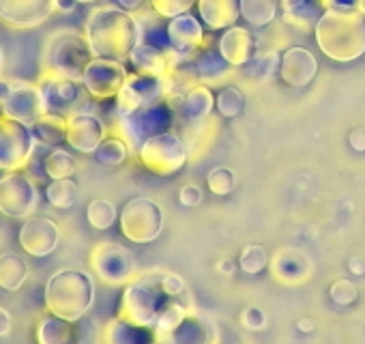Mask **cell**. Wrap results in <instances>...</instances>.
I'll list each match as a JSON object with an SVG mask.
<instances>
[{
	"label": "cell",
	"instance_id": "obj_5",
	"mask_svg": "<svg viewBox=\"0 0 365 344\" xmlns=\"http://www.w3.org/2000/svg\"><path fill=\"white\" fill-rule=\"evenodd\" d=\"M187 155L190 153L182 138L170 131L146 138L138 151L142 166L157 177H172L187 163Z\"/></svg>",
	"mask_w": 365,
	"mask_h": 344
},
{
	"label": "cell",
	"instance_id": "obj_36",
	"mask_svg": "<svg viewBox=\"0 0 365 344\" xmlns=\"http://www.w3.org/2000/svg\"><path fill=\"white\" fill-rule=\"evenodd\" d=\"M131 153V148H129V144L120 138V136H106L103 138V142L97 146V151H95V157H97V161L99 163H106V166H118V163H123L125 159H127V155Z\"/></svg>",
	"mask_w": 365,
	"mask_h": 344
},
{
	"label": "cell",
	"instance_id": "obj_23",
	"mask_svg": "<svg viewBox=\"0 0 365 344\" xmlns=\"http://www.w3.org/2000/svg\"><path fill=\"white\" fill-rule=\"evenodd\" d=\"M129 63L135 74L142 76H165L170 67V56L163 48H157L153 44L140 41L133 52L129 54Z\"/></svg>",
	"mask_w": 365,
	"mask_h": 344
},
{
	"label": "cell",
	"instance_id": "obj_51",
	"mask_svg": "<svg viewBox=\"0 0 365 344\" xmlns=\"http://www.w3.org/2000/svg\"><path fill=\"white\" fill-rule=\"evenodd\" d=\"M116 3H118L120 9H125V11H129V14L142 7V0H116Z\"/></svg>",
	"mask_w": 365,
	"mask_h": 344
},
{
	"label": "cell",
	"instance_id": "obj_27",
	"mask_svg": "<svg viewBox=\"0 0 365 344\" xmlns=\"http://www.w3.org/2000/svg\"><path fill=\"white\" fill-rule=\"evenodd\" d=\"M29 278V265L18 252L0 254V288L9 293L20 290Z\"/></svg>",
	"mask_w": 365,
	"mask_h": 344
},
{
	"label": "cell",
	"instance_id": "obj_38",
	"mask_svg": "<svg viewBox=\"0 0 365 344\" xmlns=\"http://www.w3.org/2000/svg\"><path fill=\"white\" fill-rule=\"evenodd\" d=\"M243 106H245V97H243V93L237 86H226L215 97V108L226 118L239 116L243 112Z\"/></svg>",
	"mask_w": 365,
	"mask_h": 344
},
{
	"label": "cell",
	"instance_id": "obj_47",
	"mask_svg": "<svg viewBox=\"0 0 365 344\" xmlns=\"http://www.w3.org/2000/svg\"><path fill=\"white\" fill-rule=\"evenodd\" d=\"M324 9H359V0H322Z\"/></svg>",
	"mask_w": 365,
	"mask_h": 344
},
{
	"label": "cell",
	"instance_id": "obj_10",
	"mask_svg": "<svg viewBox=\"0 0 365 344\" xmlns=\"http://www.w3.org/2000/svg\"><path fill=\"white\" fill-rule=\"evenodd\" d=\"M165 293L161 288V282H133L125 288L123 299H120V308H118V316L142 325V327H153L161 305L165 303Z\"/></svg>",
	"mask_w": 365,
	"mask_h": 344
},
{
	"label": "cell",
	"instance_id": "obj_3",
	"mask_svg": "<svg viewBox=\"0 0 365 344\" xmlns=\"http://www.w3.org/2000/svg\"><path fill=\"white\" fill-rule=\"evenodd\" d=\"M95 301V284L86 271L61 269L46 284V308L50 314L78 323Z\"/></svg>",
	"mask_w": 365,
	"mask_h": 344
},
{
	"label": "cell",
	"instance_id": "obj_2",
	"mask_svg": "<svg viewBox=\"0 0 365 344\" xmlns=\"http://www.w3.org/2000/svg\"><path fill=\"white\" fill-rule=\"evenodd\" d=\"M316 44L337 63L365 54V16L359 9H324L316 22Z\"/></svg>",
	"mask_w": 365,
	"mask_h": 344
},
{
	"label": "cell",
	"instance_id": "obj_29",
	"mask_svg": "<svg viewBox=\"0 0 365 344\" xmlns=\"http://www.w3.org/2000/svg\"><path fill=\"white\" fill-rule=\"evenodd\" d=\"M33 131H35L37 142H41L46 146H58V144L67 142V116L46 112L33 125Z\"/></svg>",
	"mask_w": 365,
	"mask_h": 344
},
{
	"label": "cell",
	"instance_id": "obj_15",
	"mask_svg": "<svg viewBox=\"0 0 365 344\" xmlns=\"http://www.w3.org/2000/svg\"><path fill=\"white\" fill-rule=\"evenodd\" d=\"M58 241H61V228L50 218L43 216L29 218L20 228V246L29 256L35 258L50 256L58 248Z\"/></svg>",
	"mask_w": 365,
	"mask_h": 344
},
{
	"label": "cell",
	"instance_id": "obj_9",
	"mask_svg": "<svg viewBox=\"0 0 365 344\" xmlns=\"http://www.w3.org/2000/svg\"><path fill=\"white\" fill-rule=\"evenodd\" d=\"M163 228L161 207L150 198H133L120 211V233L133 243H150Z\"/></svg>",
	"mask_w": 365,
	"mask_h": 344
},
{
	"label": "cell",
	"instance_id": "obj_7",
	"mask_svg": "<svg viewBox=\"0 0 365 344\" xmlns=\"http://www.w3.org/2000/svg\"><path fill=\"white\" fill-rule=\"evenodd\" d=\"M39 205L35 179L24 170H11L0 177V213L22 220L31 218Z\"/></svg>",
	"mask_w": 365,
	"mask_h": 344
},
{
	"label": "cell",
	"instance_id": "obj_42",
	"mask_svg": "<svg viewBox=\"0 0 365 344\" xmlns=\"http://www.w3.org/2000/svg\"><path fill=\"white\" fill-rule=\"evenodd\" d=\"M153 11L161 18H176L194 7V0H150Z\"/></svg>",
	"mask_w": 365,
	"mask_h": 344
},
{
	"label": "cell",
	"instance_id": "obj_33",
	"mask_svg": "<svg viewBox=\"0 0 365 344\" xmlns=\"http://www.w3.org/2000/svg\"><path fill=\"white\" fill-rule=\"evenodd\" d=\"M46 201L54 209H71L78 203V183L69 179H52L46 188Z\"/></svg>",
	"mask_w": 365,
	"mask_h": 344
},
{
	"label": "cell",
	"instance_id": "obj_21",
	"mask_svg": "<svg viewBox=\"0 0 365 344\" xmlns=\"http://www.w3.org/2000/svg\"><path fill=\"white\" fill-rule=\"evenodd\" d=\"M198 16L211 31H226L241 18L239 0H198Z\"/></svg>",
	"mask_w": 365,
	"mask_h": 344
},
{
	"label": "cell",
	"instance_id": "obj_17",
	"mask_svg": "<svg viewBox=\"0 0 365 344\" xmlns=\"http://www.w3.org/2000/svg\"><path fill=\"white\" fill-rule=\"evenodd\" d=\"M168 41H170V50L178 56L185 59H194V54L205 46L207 37H205V26L202 22L187 14H180L176 18H170L168 22Z\"/></svg>",
	"mask_w": 365,
	"mask_h": 344
},
{
	"label": "cell",
	"instance_id": "obj_13",
	"mask_svg": "<svg viewBox=\"0 0 365 344\" xmlns=\"http://www.w3.org/2000/svg\"><path fill=\"white\" fill-rule=\"evenodd\" d=\"M39 88L48 106V112L63 114V116L78 112V106L86 93L80 80L54 76V74H43V78L39 80Z\"/></svg>",
	"mask_w": 365,
	"mask_h": 344
},
{
	"label": "cell",
	"instance_id": "obj_14",
	"mask_svg": "<svg viewBox=\"0 0 365 344\" xmlns=\"http://www.w3.org/2000/svg\"><path fill=\"white\" fill-rule=\"evenodd\" d=\"M91 265L95 273L108 284H123L133 273L131 254L116 243H101L91 254Z\"/></svg>",
	"mask_w": 365,
	"mask_h": 344
},
{
	"label": "cell",
	"instance_id": "obj_52",
	"mask_svg": "<svg viewBox=\"0 0 365 344\" xmlns=\"http://www.w3.org/2000/svg\"><path fill=\"white\" fill-rule=\"evenodd\" d=\"M359 11L365 16V0H359Z\"/></svg>",
	"mask_w": 365,
	"mask_h": 344
},
{
	"label": "cell",
	"instance_id": "obj_8",
	"mask_svg": "<svg viewBox=\"0 0 365 344\" xmlns=\"http://www.w3.org/2000/svg\"><path fill=\"white\" fill-rule=\"evenodd\" d=\"M172 93H174V86H172V80L168 78V74L157 78V76H142V74L133 71V74H129L120 93L114 97L116 99L114 114L135 112L144 106L165 99Z\"/></svg>",
	"mask_w": 365,
	"mask_h": 344
},
{
	"label": "cell",
	"instance_id": "obj_45",
	"mask_svg": "<svg viewBox=\"0 0 365 344\" xmlns=\"http://www.w3.org/2000/svg\"><path fill=\"white\" fill-rule=\"evenodd\" d=\"M161 288L168 297H176V295L185 293V282H182V278L176 273H165L161 278Z\"/></svg>",
	"mask_w": 365,
	"mask_h": 344
},
{
	"label": "cell",
	"instance_id": "obj_20",
	"mask_svg": "<svg viewBox=\"0 0 365 344\" xmlns=\"http://www.w3.org/2000/svg\"><path fill=\"white\" fill-rule=\"evenodd\" d=\"M217 48L232 67H245L256 56V41L252 33L241 26L226 29L217 41Z\"/></svg>",
	"mask_w": 365,
	"mask_h": 344
},
{
	"label": "cell",
	"instance_id": "obj_44",
	"mask_svg": "<svg viewBox=\"0 0 365 344\" xmlns=\"http://www.w3.org/2000/svg\"><path fill=\"white\" fill-rule=\"evenodd\" d=\"M241 323L247 327V329H264L267 325V316L260 308L252 305V308H245L243 314H241Z\"/></svg>",
	"mask_w": 365,
	"mask_h": 344
},
{
	"label": "cell",
	"instance_id": "obj_54",
	"mask_svg": "<svg viewBox=\"0 0 365 344\" xmlns=\"http://www.w3.org/2000/svg\"><path fill=\"white\" fill-rule=\"evenodd\" d=\"M78 3H82V5H88V3H95V0H78Z\"/></svg>",
	"mask_w": 365,
	"mask_h": 344
},
{
	"label": "cell",
	"instance_id": "obj_11",
	"mask_svg": "<svg viewBox=\"0 0 365 344\" xmlns=\"http://www.w3.org/2000/svg\"><path fill=\"white\" fill-rule=\"evenodd\" d=\"M129 78V71L120 61L93 56L82 74V84L86 93L95 99H112L120 93Z\"/></svg>",
	"mask_w": 365,
	"mask_h": 344
},
{
	"label": "cell",
	"instance_id": "obj_19",
	"mask_svg": "<svg viewBox=\"0 0 365 344\" xmlns=\"http://www.w3.org/2000/svg\"><path fill=\"white\" fill-rule=\"evenodd\" d=\"M277 74H279L284 84H288L292 88H303V86H307L316 78L318 61H316V56L307 48L294 46V48H288L282 54L279 71Z\"/></svg>",
	"mask_w": 365,
	"mask_h": 344
},
{
	"label": "cell",
	"instance_id": "obj_43",
	"mask_svg": "<svg viewBox=\"0 0 365 344\" xmlns=\"http://www.w3.org/2000/svg\"><path fill=\"white\" fill-rule=\"evenodd\" d=\"M329 295H331V299H333L337 305H350V303L356 299L359 290H356V286H354L350 280H337V282L331 284Z\"/></svg>",
	"mask_w": 365,
	"mask_h": 344
},
{
	"label": "cell",
	"instance_id": "obj_49",
	"mask_svg": "<svg viewBox=\"0 0 365 344\" xmlns=\"http://www.w3.org/2000/svg\"><path fill=\"white\" fill-rule=\"evenodd\" d=\"M11 325H14V320H11L9 310H5L3 305H0V338L11 331Z\"/></svg>",
	"mask_w": 365,
	"mask_h": 344
},
{
	"label": "cell",
	"instance_id": "obj_34",
	"mask_svg": "<svg viewBox=\"0 0 365 344\" xmlns=\"http://www.w3.org/2000/svg\"><path fill=\"white\" fill-rule=\"evenodd\" d=\"M43 172L50 179H69L76 175V159L61 146H52L43 161Z\"/></svg>",
	"mask_w": 365,
	"mask_h": 344
},
{
	"label": "cell",
	"instance_id": "obj_46",
	"mask_svg": "<svg viewBox=\"0 0 365 344\" xmlns=\"http://www.w3.org/2000/svg\"><path fill=\"white\" fill-rule=\"evenodd\" d=\"M178 201L185 207H196L202 201V192H200L198 186H185V188L180 190V194H178Z\"/></svg>",
	"mask_w": 365,
	"mask_h": 344
},
{
	"label": "cell",
	"instance_id": "obj_48",
	"mask_svg": "<svg viewBox=\"0 0 365 344\" xmlns=\"http://www.w3.org/2000/svg\"><path fill=\"white\" fill-rule=\"evenodd\" d=\"M348 140L354 151H365V127H354Z\"/></svg>",
	"mask_w": 365,
	"mask_h": 344
},
{
	"label": "cell",
	"instance_id": "obj_22",
	"mask_svg": "<svg viewBox=\"0 0 365 344\" xmlns=\"http://www.w3.org/2000/svg\"><path fill=\"white\" fill-rule=\"evenodd\" d=\"M217 338L215 325L200 314L187 312V316L180 320V325L170 333L168 342L174 344H198V342H211Z\"/></svg>",
	"mask_w": 365,
	"mask_h": 344
},
{
	"label": "cell",
	"instance_id": "obj_37",
	"mask_svg": "<svg viewBox=\"0 0 365 344\" xmlns=\"http://www.w3.org/2000/svg\"><path fill=\"white\" fill-rule=\"evenodd\" d=\"M86 220L95 231H108L116 222V207L110 201L97 198L86 209Z\"/></svg>",
	"mask_w": 365,
	"mask_h": 344
},
{
	"label": "cell",
	"instance_id": "obj_16",
	"mask_svg": "<svg viewBox=\"0 0 365 344\" xmlns=\"http://www.w3.org/2000/svg\"><path fill=\"white\" fill-rule=\"evenodd\" d=\"M103 138H106V125L97 114L78 110L67 116V144L73 151L91 155L97 151Z\"/></svg>",
	"mask_w": 365,
	"mask_h": 344
},
{
	"label": "cell",
	"instance_id": "obj_30",
	"mask_svg": "<svg viewBox=\"0 0 365 344\" xmlns=\"http://www.w3.org/2000/svg\"><path fill=\"white\" fill-rule=\"evenodd\" d=\"M187 308L182 305L180 301H176V299H165V303L161 305V310H159V314H157V318H155V323H153V333H155V340H163V342H168V338H170V333L180 325V320L187 316Z\"/></svg>",
	"mask_w": 365,
	"mask_h": 344
},
{
	"label": "cell",
	"instance_id": "obj_40",
	"mask_svg": "<svg viewBox=\"0 0 365 344\" xmlns=\"http://www.w3.org/2000/svg\"><path fill=\"white\" fill-rule=\"evenodd\" d=\"M235 172L226 166H217L209 172V177H207V186L209 190L215 194V196H226L235 190Z\"/></svg>",
	"mask_w": 365,
	"mask_h": 344
},
{
	"label": "cell",
	"instance_id": "obj_53",
	"mask_svg": "<svg viewBox=\"0 0 365 344\" xmlns=\"http://www.w3.org/2000/svg\"><path fill=\"white\" fill-rule=\"evenodd\" d=\"M3 63H5V56H3V50H0V69H3Z\"/></svg>",
	"mask_w": 365,
	"mask_h": 344
},
{
	"label": "cell",
	"instance_id": "obj_18",
	"mask_svg": "<svg viewBox=\"0 0 365 344\" xmlns=\"http://www.w3.org/2000/svg\"><path fill=\"white\" fill-rule=\"evenodd\" d=\"M54 11V0H0V20L18 26L31 29L50 18Z\"/></svg>",
	"mask_w": 365,
	"mask_h": 344
},
{
	"label": "cell",
	"instance_id": "obj_6",
	"mask_svg": "<svg viewBox=\"0 0 365 344\" xmlns=\"http://www.w3.org/2000/svg\"><path fill=\"white\" fill-rule=\"evenodd\" d=\"M37 138L31 125L0 114V172L24 170Z\"/></svg>",
	"mask_w": 365,
	"mask_h": 344
},
{
	"label": "cell",
	"instance_id": "obj_31",
	"mask_svg": "<svg viewBox=\"0 0 365 344\" xmlns=\"http://www.w3.org/2000/svg\"><path fill=\"white\" fill-rule=\"evenodd\" d=\"M241 18L256 29L271 24L277 16V0H239Z\"/></svg>",
	"mask_w": 365,
	"mask_h": 344
},
{
	"label": "cell",
	"instance_id": "obj_1",
	"mask_svg": "<svg viewBox=\"0 0 365 344\" xmlns=\"http://www.w3.org/2000/svg\"><path fill=\"white\" fill-rule=\"evenodd\" d=\"M93 56L129 61L133 48L142 41L140 22L120 7H99L88 16L84 33Z\"/></svg>",
	"mask_w": 365,
	"mask_h": 344
},
{
	"label": "cell",
	"instance_id": "obj_4",
	"mask_svg": "<svg viewBox=\"0 0 365 344\" xmlns=\"http://www.w3.org/2000/svg\"><path fill=\"white\" fill-rule=\"evenodd\" d=\"M91 59H93V52L88 48L86 37L73 31H63V33H56L46 46V54H43L46 74L73 78L82 82V74L86 65L91 63Z\"/></svg>",
	"mask_w": 365,
	"mask_h": 344
},
{
	"label": "cell",
	"instance_id": "obj_26",
	"mask_svg": "<svg viewBox=\"0 0 365 344\" xmlns=\"http://www.w3.org/2000/svg\"><path fill=\"white\" fill-rule=\"evenodd\" d=\"M103 338L114 344H144V342L155 340V333L150 327H142L123 316H116L114 320L108 323Z\"/></svg>",
	"mask_w": 365,
	"mask_h": 344
},
{
	"label": "cell",
	"instance_id": "obj_12",
	"mask_svg": "<svg viewBox=\"0 0 365 344\" xmlns=\"http://www.w3.org/2000/svg\"><path fill=\"white\" fill-rule=\"evenodd\" d=\"M0 112H3L5 116H9V118L22 121V123L33 127L48 112V106L43 101L39 84L11 82V88H9L7 97L0 101Z\"/></svg>",
	"mask_w": 365,
	"mask_h": 344
},
{
	"label": "cell",
	"instance_id": "obj_35",
	"mask_svg": "<svg viewBox=\"0 0 365 344\" xmlns=\"http://www.w3.org/2000/svg\"><path fill=\"white\" fill-rule=\"evenodd\" d=\"M282 7H284L288 20L303 22V24L318 22V18L324 11L322 0H282Z\"/></svg>",
	"mask_w": 365,
	"mask_h": 344
},
{
	"label": "cell",
	"instance_id": "obj_25",
	"mask_svg": "<svg viewBox=\"0 0 365 344\" xmlns=\"http://www.w3.org/2000/svg\"><path fill=\"white\" fill-rule=\"evenodd\" d=\"M215 108V97L211 93L209 86H192L185 95H182V114H185V118L194 125H200L202 121H207L211 116Z\"/></svg>",
	"mask_w": 365,
	"mask_h": 344
},
{
	"label": "cell",
	"instance_id": "obj_39",
	"mask_svg": "<svg viewBox=\"0 0 365 344\" xmlns=\"http://www.w3.org/2000/svg\"><path fill=\"white\" fill-rule=\"evenodd\" d=\"M239 263H241V269H243L247 275H258V273H262V271L267 269V265H269V254H267V250H264L262 246L250 243V246L243 248Z\"/></svg>",
	"mask_w": 365,
	"mask_h": 344
},
{
	"label": "cell",
	"instance_id": "obj_41",
	"mask_svg": "<svg viewBox=\"0 0 365 344\" xmlns=\"http://www.w3.org/2000/svg\"><path fill=\"white\" fill-rule=\"evenodd\" d=\"M279 61H282V56H279L277 52L269 50V52L256 54V56L247 63V67H250L252 76H256V78H269V76H273L275 71H279Z\"/></svg>",
	"mask_w": 365,
	"mask_h": 344
},
{
	"label": "cell",
	"instance_id": "obj_50",
	"mask_svg": "<svg viewBox=\"0 0 365 344\" xmlns=\"http://www.w3.org/2000/svg\"><path fill=\"white\" fill-rule=\"evenodd\" d=\"M76 5H78V0H54V9L56 11H63V14L73 11Z\"/></svg>",
	"mask_w": 365,
	"mask_h": 344
},
{
	"label": "cell",
	"instance_id": "obj_24",
	"mask_svg": "<svg viewBox=\"0 0 365 344\" xmlns=\"http://www.w3.org/2000/svg\"><path fill=\"white\" fill-rule=\"evenodd\" d=\"M194 65H196V74L198 80L211 84V82H222L228 74H230V63L222 56L220 48H213L211 41L207 39L205 46L194 54Z\"/></svg>",
	"mask_w": 365,
	"mask_h": 344
},
{
	"label": "cell",
	"instance_id": "obj_28",
	"mask_svg": "<svg viewBox=\"0 0 365 344\" xmlns=\"http://www.w3.org/2000/svg\"><path fill=\"white\" fill-rule=\"evenodd\" d=\"M37 340L41 344H69V342L78 340L76 325L67 318L50 314V316L41 318V323L37 327Z\"/></svg>",
	"mask_w": 365,
	"mask_h": 344
},
{
	"label": "cell",
	"instance_id": "obj_32",
	"mask_svg": "<svg viewBox=\"0 0 365 344\" xmlns=\"http://www.w3.org/2000/svg\"><path fill=\"white\" fill-rule=\"evenodd\" d=\"M273 271L279 280L286 282H299L303 278H307L309 271V263L303 254L299 252H279L277 258L273 260Z\"/></svg>",
	"mask_w": 365,
	"mask_h": 344
}]
</instances>
